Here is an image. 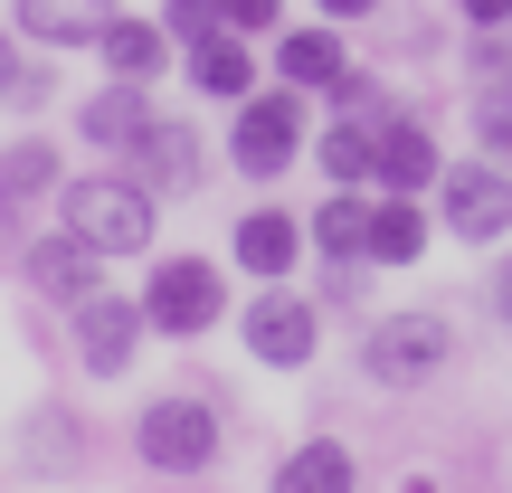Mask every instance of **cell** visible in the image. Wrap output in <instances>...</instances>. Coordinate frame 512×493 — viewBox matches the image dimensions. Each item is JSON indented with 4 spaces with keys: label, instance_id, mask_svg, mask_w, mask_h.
Returning <instances> with one entry per match:
<instances>
[{
    "label": "cell",
    "instance_id": "cell-21",
    "mask_svg": "<svg viewBox=\"0 0 512 493\" xmlns=\"http://www.w3.org/2000/svg\"><path fill=\"white\" fill-rule=\"evenodd\" d=\"M114 0H19V38L29 48H95Z\"/></svg>",
    "mask_w": 512,
    "mask_h": 493
},
{
    "label": "cell",
    "instance_id": "cell-13",
    "mask_svg": "<svg viewBox=\"0 0 512 493\" xmlns=\"http://www.w3.org/2000/svg\"><path fill=\"white\" fill-rule=\"evenodd\" d=\"M143 133H152V86H133V76H105L76 105V143H95V152H133Z\"/></svg>",
    "mask_w": 512,
    "mask_h": 493
},
{
    "label": "cell",
    "instance_id": "cell-23",
    "mask_svg": "<svg viewBox=\"0 0 512 493\" xmlns=\"http://www.w3.org/2000/svg\"><path fill=\"white\" fill-rule=\"evenodd\" d=\"M370 143H380L370 114H332V124L313 133V162H323L332 181H370Z\"/></svg>",
    "mask_w": 512,
    "mask_h": 493
},
{
    "label": "cell",
    "instance_id": "cell-3",
    "mask_svg": "<svg viewBox=\"0 0 512 493\" xmlns=\"http://www.w3.org/2000/svg\"><path fill=\"white\" fill-rule=\"evenodd\" d=\"M456 361V323L446 313H389V323L361 332V380L370 389H427Z\"/></svg>",
    "mask_w": 512,
    "mask_h": 493
},
{
    "label": "cell",
    "instance_id": "cell-26",
    "mask_svg": "<svg viewBox=\"0 0 512 493\" xmlns=\"http://www.w3.org/2000/svg\"><path fill=\"white\" fill-rule=\"evenodd\" d=\"M162 29L190 48V38H209V29H219V0H162Z\"/></svg>",
    "mask_w": 512,
    "mask_h": 493
},
{
    "label": "cell",
    "instance_id": "cell-28",
    "mask_svg": "<svg viewBox=\"0 0 512 493\" xmlns=\"http://www.w3.org/2000/svg\"><path fill=\"white\" fill-rule=\"evenodd\" d=\"M475 143L494 152V162H512V95H503V105H484V114H475Z\"/></svg>",
    "mask_w": 512,
    "mask_h": 493
},
{
    "label": "cell",
    "instance_id": "cell-27",
    "mask_svg": "<svg viewBox=\"0 0 512 493\" xmlns=\"http://www.w3.org/2000/svg\"><path fill=\"white\" fill-rule=\"evenodd\" d=\"M275 19H285V0H219V29H275Z\"/></svg>",
    "mask_w": 512,
    "mask_h": 493
},
{
    "label": "cell",
    "instance_id": "cell-1",
    "mask_svg": "<svg viewBox=\"0 0 512 493\" xmlns=\"http://www.w3.org/2000/svg\"><path fill=\"white\" fill-rule=\"evenodd\" d=\"M57 228H76L105 256H143L162 228V190H143L133 171H76V181H57Z\"/></svg>",
    "mask_w": 512,
    "mask_h": 493
},
{
    "label": "cell",
    "instance_id": "cell-11",
    "mask_svg": "<svg viewBox=\"0 0 512 493\" xmlns=\"http://www.w3.org/2000/svg\"><path fill=\"white\" fill-rule=\"evenodd\" d=\"M19 275H29V285L48 294V304H86V294L105 285V247H86L76 228H57V238H29Z\"/></svg>",
    "mask_w": 512,
    "mask_h": 493
},
{
    "label": "cell",
    "instance_id": "cell-2",
    "mask_svg": "<svg viewBox=\"0 0 512 493\" xmlns=\"http://www.w3.org/2000/svg\"><path fill=\"white\" fill-rule=\"evenodd\" d=\"M219 313H228V266L219 256H162V266L143 275V323L162 332V342H200Z\"/></svg>",
    "mask_w": 512,
    "mask_h": 493
},
{
    "label": "cell",
    "instance_id": "cell-14",
    "mask_svg": "<svg viewBox=\"0 0 512 493\" xmlns=\"http://www.w3.org/2000/svg\"><path fill=\"white\" fill-rule=\"evenodd\" d=\"M275 76H285L294 95H332L351 76V48L332 19H313V29H275Z\"/></svg>",
    "mask_w": 512,
    "mask_h": 493
},
{
    "label": "cell",
    "instance_id": "cell-8",
    "mask_svg": "<svg viewBox=\"0 0 512 493\" xmlns=\"http://www.w3.org/2000/svg\"><path fill=\"white\" fill-rule=\"evenodd\" d=\"M67 323H76V361H86V380H124L133 370V351H143V294H105L95 285L86 304H67Z\"/></svg>",
    "mask_w": 512,
    "mask_h": 493
},
{
    "label": "cell",
    "instance_id": "cell-22",
    "mask_svg": "<svg viewBox=\"0 0 512 493\" xmlns=\"http://www.w3.org/2000/svg\"><path fill=\"white\" fill-rule=\"evenodd\" d=\"M266 493H361V465H351V446L313 437V446H294V456L266 475Z\"/></svg>",
    "mask_w": 512,
    "mask_h": 493
},
{
    "label": "cell",
    "instance_id": "cell-32",
    "mask_svg": "<svg viewBox=\"0 0 512 493\" xmlns=\"http://www.w3.org/2000/svg\"><path fill=\"white\" fill-rule=\"evenodd\" d=\"M399 493H437V484H399Z\"/></svg>",
    "mask_w": 512,
    "mask_h": 493
},
{
    "label": "cell",
    "instance_id": "cell-33",
    "mask_svg": "<svg viewBox=\"0 0 512 493\" xmlns=\"http://www.w3.org/2000/svg\"><path fill=\"white\" fill-rule=\"evenodd\" d=\"M503 95H512V67H503Z\"/></svg>",
    "mask_w": 512,
    "mask_h": 493
},
{
    "label": "cell",
    "instance_id": "cell-20",
    "mask_svg": "<svg viewBox=\"0 0 512 493\" xmlns=\"http://www.w3.org/2000/svg\"><path fill=\"white\" fill-rule=\"evenodd\" d=\"M370 181H332V200H313V256H370Z\"/></svg>",
    "mask_w": 512,
    "mask_h": 493
},
{
    "label": "cell",
    "instance_id": "cell-17",
    "mask_svg": "<svg viewBox=\"0 0 512 493\" xmlns=\"http://www.w3.org/2000/svg\"><path fill=\"white\" fill-rule=\"evenodd\" d=\"M57 181H67L57 143H10V152H0V238L29 219V200H57Z\"/></svg>",
    "mask_w": 512,
    "mask_h": 493
},
{
    "label": "cell",
    "instance_id": "cell-16",
    "mask_svg": "<svg viewBox=\"0 0 512 493\" xmlns=\"http://www.w3.org/2000/svg\"><path fill=\"white\" fill-rule=\"evenodd\" d=\"M181 76L200 95H219V105H238V95H256V57H247V29H209L181 48Z\"/></svg>",
    "mask_w": 512,
    "mask_h": 493
},
{
    "label": "cell",
    "instance_id": "cell-9",
    "mask_svg": "<svg viewBox=\"0 0 512 493\" xmlns=\"http://www.w3.org/2000/svg\"><path fill=\"white\" fill-rule=\"evenodd\" d=\"M133 162V181L143 190H162V200H181V190H200V171H209V152H200V133L181 124V114H152V133L124 152Z\"/></svg>",
    "mask_w": 512,
    "mask_h": 493
},
{
    "label": "cell",
    "instance_id": "cell-31",
    "mask_svg": "<svg viewBox=\"0 0 512 493\" xmlns=\"http://www.w3.org/2000/svg\"><path fill=\"white\" fill-rule=\"evenodd\" d=\"M494 304H503V323H512V266H503V275H494Z\"/></svg>",
    "mask_w": 512,
    "mask_h": 493
},
{
    "label": "cell",
    "instance_id": "cell-30",
    "mask_svg": "<svg viewBox=\"0 0 512 493\" xmlns=\"http://www.w3.org/2000/svg\"><path fill=\"white\" fill-rule=\"evenodd\" d=\"M313 10H323L332 29H342V19H370V10H380V0H313Z\"/></svg>",
    "mask_w": 512,
    "mask_h": 493
},
{
    "label": "cell",
    "instance_id": "cell-18",
    "mask_svg": "<svg viewBox=\"0 0 512 493\" xmlns=\"http://www.w3.org/2000/svg\"><path fill=\"white\" fill-rule=\"evenodd\" d=\"M427 238H437V219L418 209V190H380L370 200V266H418Z\"/></svg>",
    "mask_w": 512,
    "mask_h": 493
},
{
    "label": "cell",
    "instance_id": "cell-29",
    "mask_svg": "<svg viewBox=\"0 0 512 493\" xmlns=\"http://www.w3.org/2000/svg\"><path fill=\"white\" fill-rule=\"evenodd\" d=\"M465 29H512V0H456Z\"/></svg>",
    "mask_w": 512,
    "mask_h": 493
},
{
    "label": "cell",
    "instance_id": "cell-24",
    "mask_svg": "<svg viewBox=\"0 0 512 493\" xmlns=\"http://www.w3.org/2000/svg\"><path fill=\"white\" fill-rule=\"evenodd\" d=\"M48 86H57V76H48V67H29V48L0 29V95H10V105H48Z\"/></svg>",
    "mask_w": 512,
    "mask_h": 493
},
{
    "label": "cell",
    "instance_id": "cell-4",
    "mask_svg": "<svg viewBox=\"0 0 512 493\" xmlns=\"http://www.w3.org/2000/svg\"><path fill=\"white\" fill-rule=\"evenodd\" d=\"M219 408L190 399V389H171V399H152L143 418H133V456L152 465V475H209L219 465Z\"/></svg>",
    "mask_w": 512,
    "mask_h": 493
},
{
    "label": "cell",
    "instance_id": "cell-10",
    "mask_svg": "<svg viewBox=\"0 0 512 493\" xmlns=\"http://www.w3.org/2000/svg\"><path fill=\"white\" fill-rule=\"evenodd\" d=\"M446 152L418 114H380V143H370V190H437Z\"/></svg>",
    "mask_w": 512,
    "mask_h": 493
},
{
    "label": "cell",
    "instance_id": "cell-19",
    "mask_svg": "<svg viewBox=\"0 0 512 493\" xmlns=\"http://www.w3.org/2000/svg\"><path fill=\"white\" fill-rule=\"evenodd\" d=\"M19 475H86V427L67 408H29L19 418Z\"/></svg>",
    "mask_w": 512,
    "mask_h": 493
},
{
    "label": "cell",
    "instance_id": "cell-5",
    "mask_svg": "<svg viewBox=\"0 0 512 493\" xmlns=\"http://www.w3.org/2000/svg\"><path fill=\"white\" fill-rule=\"evenodd\" d=\"M294 152H304V95L275 76V86L238 95V124H228V162L247 171V181H285Z\"/></svg>",
    "mask_w": 512,
    "mask_h": 493
},
{
    "label": "cell",
    "instance_id": "cell-7",
    "mask_svg": "<svg viewBox=\"0 0 512 493\" xmlns=\"http://www.w3.org/2000/svg\"><path fill=\"white\" fill-rule=\"evenodd\" d=\"M437 228L465 238V247L512 238V181H503L494 162H446L437 171Z\"/></svg>",
    "mask_w": 512,
    "mask_h": 493
},
{
    "label": "cell",
    "instance_id": "cell-15",
    "mask_svg": "<svg viewBox=\"0 0 512 493\" xmlns=\"http://www.w3.org/2000/svg\"><path fill=\"white\" fill-rule=\"evenodd\" d=\"M171 48H181V38H171L162 19L114 10V19H105V38H95V67H105V76H133V86H152V76L171 67Z\"/></svg>",
    "mask_w": 512,
    "mask_h": 493
},
{
    "label": "cell",
    "instance_id": "cell-12",
    "mask_svg": "<svg viewBox=\"0 0 512 493\" xmlns=\"http://www.w3.org/2000/svg\"><path fill=\"white\" fill-rule=\"evenodd\" d=\"M228 256H238V275H256V285H285L294 256H304V209H247L228 228Z\"/></svg>",
    "mask_w": 512,
    "mask_h": 493
},
{
    "label": "cell",
    "instance_id": "cell-6",
    "mask_svg": "<svg viewBox=\"0 0 512 493\" xmlns=\"http://www.w3.org/2000/svg\"><path fill=\"white\" fill-rule=\"evenodd\" d=\"M238 342H247L256 370H313V351H323V313H313V294L266 285V294L238 313Z\"/></svg>",
    "mask_w": 512,
    "mask_h": 493
},
{
    "label": "cell",
    "instance_id": "cell-25",
    "mask_svg": "<svg viewBox=\"0 0 512 493\" xmlns=\"http://www.w3.org/2000/svg\"><path fill=\"white\" fill-rule=\"evenodd\" d=\"M332 114H370V124H380V114H389V95H380V76H370V67H351L342 86H332Z\"/></svg>",
    "mask_w": 512,
    "mask_h": 493
}]
</instances>
